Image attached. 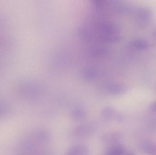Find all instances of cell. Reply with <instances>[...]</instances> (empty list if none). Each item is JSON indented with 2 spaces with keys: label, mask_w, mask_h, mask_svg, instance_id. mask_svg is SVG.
I'll return each instance as SVG.
<instances>
[{
  "label": "cell",
  "mask_w": 156,
  "mask_h": 155,
  "mask_svg": "<svg viewBox=\"0 0 156 155\" xmlns=\"http://www.w3.org/2000/svg\"><path fill=\"white\" fill-rule=\"evenodd\" d=\"M130 50L135 51H144L149 47L148 41L143 38H136L131 40L128 45Z\"/></svg>",
  "instance_id": "cell-3"
},
{
  "label": "cell",
  "mask_w": 156,
  "mask_h": 155,
  "mask_svg": "<svg viewBox=\"0 0 156 155\" xmlns=\"http://www.w3.org/2000/svg\"><path fill=\"white\" fill-rule=\"evenodd\" d=\"M114 110L111 107H105L103 110L102 114L105 119H110L114 116Z\"/></svg>",
  "instance_id": "cell-9"
},
{
  "label": "cell",
  "mask_w": 156,
  "mask_h": 155,
  "mask_svg": "<svg viewBox=\"0 0 156 155\" xmlns=\"http://www.w3.org/2000/svg\"><path fill=\"white\" fill-rule=\"evenodd\" d=\"M122 138L121 134L118 133H107L102 137V141L105 144H114L119 142Z\"/></svg>",
  "instance_id": "cell-4"
},
{
  "label": "cell",
  "mask_w": 156,
  "mask_h": 155,
  "mask_svg": "<svg viewBox=\"0 0 156 155\" xmlns=\"http://www.w3.org/2000/svg\"><path fill=\"white\" fill-rule=\"evenodd\" d=\"M95 130V126L93 124H84L76 127L73 132V134L75 137L78 138H86L92 135Z\"/></svg>",
  "instance_id": "cell-2"
},
{
  "label": "cell",
  "mask_w": 156,
  "mask_h": 155,
  "mask_svg": "<svg viewBox=\"0 0 156 155\" xmlns=\"http://www.w3.org/2000/svg\"><path fill=\"white\" fill-rule=\"evenodd\" d=\"M150 110L153 113H156V101L150 106Z\"/></svg>",
  "instance_id": "cell-10"
},
{
  "label": "cell",
  "mask_w": 156,
  "mask_h": 155,
  "mask_svg": "<svg viewBox=\"0 0 156 155\" xmlns=\"http://www.w3.org/2000/svg\"><path fill=\"white\" fill-rule=\"evenodd\" d=\"M125 148L123 146L115 145L106 150L102 155H124Z\"/></svg>",
  "instance_id": "cell-7"
},
{
  "label": "cell",
  "mask_w": 156,
  "mask_h": 155,
  "mask_svg": "<svg viewBox=\"0 0 156 155\" xmlns=\"http://www.w3.org/2000/svg\"><path fill=\"white\" fill-rule=\"evenodd\" d=\"M132 15L135 22L140 26H146L151 22L153 18V11L151 8L146 6L134 8Z\"/></svg>",
  "instance_id": "cell-1"
},
{
  "label": "cell",
  "mask_w": 156,
  "mask_h": 155,
  "mask_svg": "<svg viewBox=\"0 0 156 155\" xmlns=\"http://www.w3.org/2000/svg\"><path fill=\"white\" fill-rule=\"evenodd\" d=\"M46 155V154H44V155Z\"/></svg>",
  "instance_id": "cell-13"
},
{
  "label": "cell",
  "mask_w": 156,
  "mask_h": 155,
  "mask_svg": "<svg viewBox=\"0 0 156 155\" xmlns=\"http://www.w3.org/2000/svg\"><path fill=\"white\" fill-rule=\"evenodd\" d=\"M124 155H134L133 154V153H128L126 154H125Z\"/></svg>",
  "instance_id": "cell-12"
},
{
  "label": "cell",
  "mask_w": 156,
  "mask_h": 155,
  "mask_svg": "<svg viewBox=\"0 0 156 155\" xmlns=\"http://www.w3.org/2000/svg\"><path fill=\"white\" fill-rule=\"evenodd\" d=\"M71 116L72 119L75 121L80 122L86 118V112L83 108L77 107L72 110Z\"/></svg>",
  "instance_id": "cell-6"
},
{
  "label": "cell",
  "mask_w": 156,
  "mask_h": 155,
  "mask_svg": "<svg viewBox=\"0 0 156 155\" xmlns=\"http://www.w3.org/2000/svg\"><path fill=\"white\" fill-rule=\"evenodd\" d=\"M142 150L148 155H156V144L150 142H146L142 147Z\"/></svg>",
  "instance_id": "cell-8"
},
{
  "label": "cell",
  "mask_w": 156,
  "mask_h": 155,
  "mask_svg": "<svg viewBox=\"0 0 156 155\" xmlns=\"http://www.w3.org/2000/svg\"><path fill=\"white\" fill-rule=\"evenodd\" d=\"M152 35H153V37L156 40V30L154 31V32L153 33Z\"/></svg>",
  "instance_id": "cell-11"
},
{
  "label": "cell",
  "mask_w": 156,
  "mask_h": 155,
  "mask_svg": "<svg viewBox=\"0 0 156 155\" xmlns=\"http://www.w3.org/2000/svg\"><path fill=\"white\" fill-rule=\"evenodd\" d=\"M88 149L84 146H75L71 147L67 153L66 155H88Z\"/></svg>",
  "instance_id": "cell-5"
}]
</instances>
